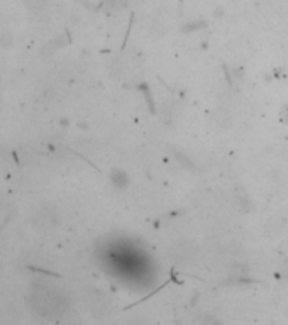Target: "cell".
I'll list each match as a JSON object with an SVG mask.
<instances>
[{
    "instance_id": "obj_1",
    "label": "cell",
    "mask_w": 288,
    "mask_h": 325,
    "mask_svg": "<svg viewBox=\"0 0 288 325\" xmlns=\"http://www.w3.org/2000/svg\"><path fill=\"white\" fill-rule=\"evenodd\" d=\"M29 305L34 313L44 318H54L64 313L66 310V298L61 291L48 285H34L29 295Z\"/></svg>"
}]
</instances>
